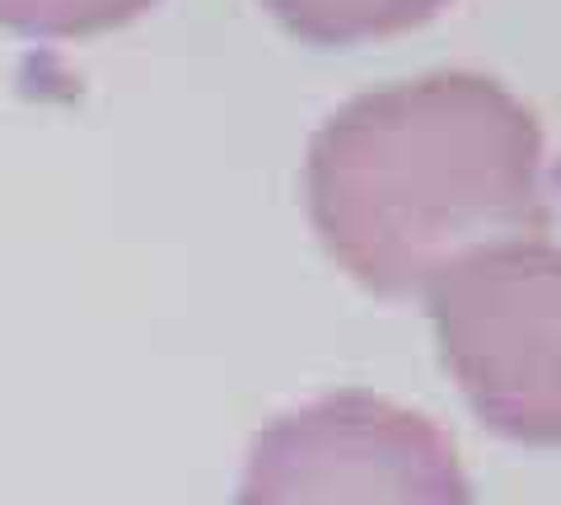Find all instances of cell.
<instances>
[{
  "instance_id": "cell-5",
  "label": "cell",
  "mask_w": 561,
  "mask_h": 505,
  "mask_svg": "<svg viewBox=\"0 0 561 505\" xmlns=\"http://www.w3.org/2000/svg\"><path fill=\"white\" fill-rule=\"evenodd\" d=\"M154 0H0V24L33 38H80L146 14Z\"/></svg>"
},
{
  "instance_id": "cell-2",
  "label": "cell",
  "mask_w": 561,
  "mask_h": 505,
  "mask_svg": "<svg viewBox=\"0 0 561 505\" xmlns=\"http://www.w3.org/2000/svg\"><path fill=\"white\" fill-rule=\"evenodd\" d=\"M440 356L505 440L561 445V243L501 239L426 286Z\"/></svg>"
},
{
  "instance_id": "cell-4",
  "label": "cell",
  "mask_w": 561,
  "mask_h": 505,
  "mask_svg": "<svg viewBox=\"0 0 561 505\" xmlns=\"http://www.w3.org/2000/svg\"><path fill=\"white\" fill-rule=\"evenodd\" d=\"M445 5L449 0H267V10L290 33L328 47L389 38V33L435 20Z\"/></svg>"
},
{
  "instance_id": "cell-1",
  "label": "cell",
  "mask_w": 561,
  "mask_h": 505,
  "mask_svg": "<svg viewBox=\"0 0 561 505\" xmlns=\"http://www.w3.org/2000/svg\"><path fill=\"white\" fill-rule=\"evenodd\" d=\"M309 220L365 290L426 295L463 253L548 230L542 127L501 80L431 71L342 103L309 141Z\"/></svg>"
},
{
  "instance_id": "cell-3",
  "label": "cell",
  "mask_w": 561,
  "mask_h": 505,
  "mask_svg": "<svg viewBox=\"0 0 561 505\" xmlns=\"http://www.w3.org/2000/svg\"><path fill=\"white\" fill-rule=\"evenodd\" d=\"M234 505H472V482L431 416L342 389L257 435Z\"/></svg>"
}]
</instances>
